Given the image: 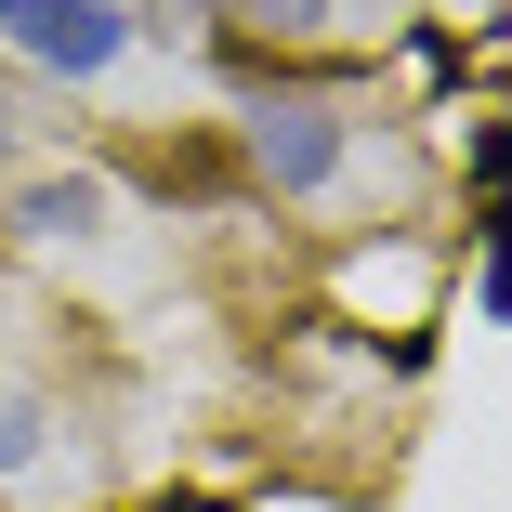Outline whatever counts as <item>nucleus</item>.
Here are the masks:
<instances>
[{"instance_id":"nucleus-1","label":"nucleus","mask_w":512,"mask_h":512,"mask_svg":"<svg viewBox=\"0 0 512 512\" xmlns=\"http://www.w3.org/2000/svg\"><path fill=\"white\" fill-rule=\"evenodd\" d=\"M145 40L132 0H0V53H27L40 79H119Z\"/></svg>"},{"instance_id":"nucleus-2","label":"nucleus","mask_w":512,"mask_h":512,"mask_svg":"<svg viewBox=\"0 0 512 512\" xmlns=\"http://www.w3.org/2000/svg\"><path fill=\"white\" fill-rule=\"evenodd\" d=\"M342 158H355L342 106H316V92H263V106H250V171H263L276 197H329Z\"/></svg>"},{"instance_id":"nucleus-3","label":"nucleus","mask_w":512,"mask_h":512,"mask_svg":"<svg viewBox=\"0 0 512 512\" xmlns=\"http://www.w3.org/2000/svg\"><path fill=\"white\" fill-rule=\"evenodd\" d=\"M106 224V184L92 171H27L14 184V237H92Z\"/></svg>"},{"instance_id":"nucleus-4","label":"nucleus","mask_w":512,"mask_h":512,"mask_svg":"<svg viewBox=\"0 0 512 512\" xmlns=\"http://www.w3.org/2000/svg\"><path fill=\"white\" fill-rule=\"evenodd\" d=\"M473 171H486V316H512V119L473 145Z\"/></svg>"},{"instance_id":"nucleus-5","label":"nucleus","mask_w":512,"mask_h":512,"mask_svg":"<svg viewBox=\"0 0 512 512\" xmlns=\"http://www.w3.org/2000/svg\"><path fill=\"white\" fill-rule=\"evenodd\" d=\"M184 14H211V27H250V40H316L342 0H184Z\"/></svg>"},{"instance_id":"nucleus-6","label":"nucleus","mask_w":512,"mask_h":512,"mask_svg":"<svg viewBox=\"0 0 512 512\" xmlns=\"http://www.w3.org/2000/svg\"><path fill=\"white\" fill-rule=\"evenodd\" d=\"M40 434H53V407H27V394H0V473H27V460H40Z\"/></svg>"},{"instance_id":"nucleus-7","label":"nucleus","mask_w":512,"mask_h":512,"mask_svg":"<svg viewBox=\"0 0 512 512\" xmlns=\"http://www.w3.org/2000/svg\"><path fill=\"white\" fill-rule=\"evenodd\" d=\"M14 145H27V132H14V92H0V171H14Z\"/></svg>"}]
</instances>
